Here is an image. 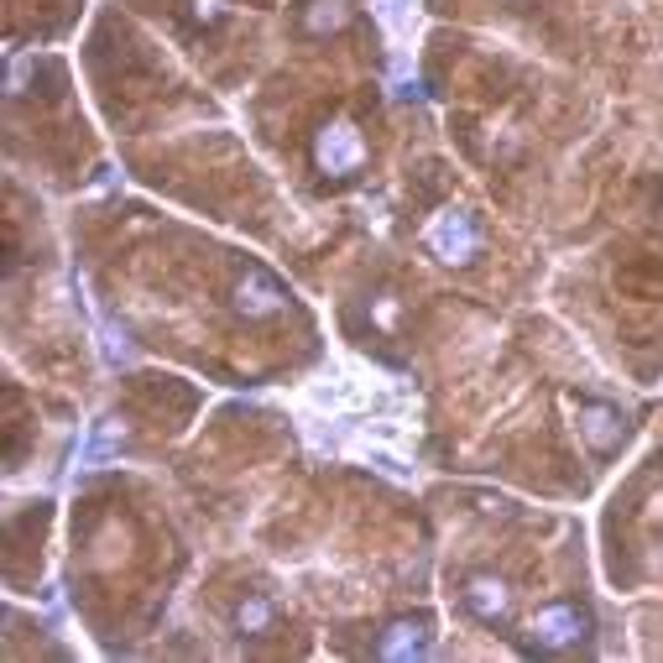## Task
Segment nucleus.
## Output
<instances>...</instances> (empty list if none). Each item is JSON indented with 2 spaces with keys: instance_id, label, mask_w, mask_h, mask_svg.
Wrapping results in <instances>:
<instances>
[{
  "instance_id": "8",
  "label": "nucleus",
  "mask_w": 663,
  "mask_h": 663,
  "mask_svg": "<svg viewBox=\"0 0 663 663\" xmlns=\"http://www.w3.org/2000/svg\"><path fill=\"white\" fill-rule=\"evenodd\" d=\"M361 0H303L299 5V32L303 37H335L356 22Z\"/></svg>"
},
{
  "instance_id": "7",
  "label": "nucleus",
  "mask_w": 663,
  "mask_h": 663,
  "mask_svg": "<svg viewBox=\"0 0 663 663\" xmlns=\"http://www.w3.org/2000/svg\"><path fill=\"white\" fill-rule=\"evenodd\" d=\"M575 434L591 445L596 454H611L621 450V439H627V424H621V413L611 403H575Z\"/></svg>"
},
{
  "instance_id": "2",
  "label": "nucleus",
  "mask_w": 663,
  "mask_h": 663,
  "mask_svg": "<svg viewBox=\"0 0 663 663\" xmlns=\"http://www.w3.org/2000/svg\"><path fill=\"white\" fill-rule=\"evenodd\" d=\"M424 246H428V251H434L439 261H445V267H471V261L481 257L486 236H481V225H475L471 210H454V204H445V210L428 214Z\"/></svg>"
},
{
  "instance_id": "10",
  "label": "nucleus",
  "mask_w": 663,
  "mask_h": 663,
  "mask_svg": "<svg viewBox=\"0 0 663 663\" xmlns=\"http://www.w3.org/2000/svg\"><path fill=\"white\" fill-rule=\"evenodd\" d=\"M189 11H193V22H204V26L225 22V0H189Z\"/></svg>"
},
{
  "instance_id": "1",
  "label": "nucleus",
  "mask_w": 663,
  "mask_h": 663,
  "mask_svg": "<svg viewBox=\"0 0 663 663\" xmlns=\"http://www.w3.org/2000/svg\"><path fill=\"white\" fill-rule=\"evenodd\" d=\"M591 632L596 621L580 600H549L538 606L528 627H522V653H538V659H564V653H580L591 648Z\"/></svg>"
},
{
  "instance_id": "6",
  "label": "nucleus",
  "mask_w": 663,
  "mask_h": 663,
  "mask_svg": "<svg viewBox=\"0 0 663 663\" xmlns=\"http://www.w3.org/2000/svg\"><path fill=\"white\" fill-rule=\"evenodd\" d=\"M460 600H465V611L481 627H507L513 621V591H507V580L496 575H471L460 585Z\"/></svg>"
},
{
  "instance_id": "12",
  "label": "nucleus",
  "mask_w": 663,
  "mask_h": 663,
  "mask_svg": "<svg viewBox=\"0 0 663 663\" xmlns=\"http://www.w3.org/2000/svg\"><path fill=\"white\" fill-rule=\"evenodd\" d=\"M659 225H663V204H659Z\"/></svg>"
},
{
  "instance_id": "3",
  "label": "nucleus",
  "mask_w": 663,
  "mask_h": 663,
  "mask_svg": "<svg viewBox=\"0 0 663 663\" xmlns=\"http://www.w3.org/2000/svg\"><path fill=\"white\" fill-rule=\"evenodd\" d=\"M314 168L324 178H356L366 168V136L356 131V121L335 115L314 131Z\"/></svg>"
},
{
  "instance_id": "9",
  "label": "nucleus",
  "mask_w": 663,
  "mask_h": 663,
  "mask_svg": "<svg viewBox=\"0 0 663 663\" xmlns=\"http://www.w3.org/2000/svg\"><path fill=\"white\" fill-rule=\"evenodd\" d=\"M272 621H278V606L261 596V591H251V596L236 606V632H240V638H261Z\"/></svg>"
},
{
  "instance_id": "5",
  "label": "nucleus",
  "mask_w": 663,
  "mask_h": 663,
  "mask_svg": "<svg viewBox=\"0 0 663 663\" xmlns=\"http://www.w3.org/2000/svg\"><path fill=\"white\" fill-rule=\"evenodd\" d=\"M371 653L377 659H392V663H413V659H428L434 653V617H397L386 621L377 642H371Z\"/></svg>"
},
{
  "instance_id": "4",
  "label": "nucleus",
  "mask_w": 663,
  "mask_h": 663,
  "mask_svg": "<svg viewBox=\"0 0 663 663\" xmlns=\"http://www.w3.org/2000/svg\"><path fill=\"white\" fill-rule=\"evenodd\" d=\"M282 303H288V288L261 261H246L236 272V282H231V308H236L240 319H272Z\"/></svg>"
},
{
  "instance_id": "11",
  "label": "nucleus",
  "mask_w": 663,
  "mask_h": 663,
  "mask_svg": "<svg viewBox=\"0 0 663 663\" xmlns=\"http://www.w3.org/2000/svg\"><path fill=\"white\" fill-rule=\"evenodd\" d=\"M371 308H377V319H382L386 329H392V324L403 319V303H397V293H382V299L371 303Z\"/></svg>"
}]
</instances>
